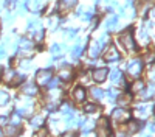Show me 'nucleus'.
<instances>
[{"instance_id":"f257e3e1","label":"nucleus","mask_w":155,"mask_h":137,"mask_svg":"<svg viewBox=\"0 0 155 137\" xmlns=\"http://www.w3.org/2000/svg\"><path fill=\"white\" fill-rule=\"evenodd\" d=\"M107 39H109L107 36H101L99 39H96L95 42L90 44V47H88V56H90V58H96V56L102 52V48L106 47Z\"/></svg>"},{"instance_id":"f03ea898","label":"nucleus","mask_w":155,"mask_h":137,"mask_svg":"<svg viewBox=\"0 0 155 137\" xmlns=\"http://www.w3.org/2000/svg\"><path fill=\"white\" fill-rule=\"evenodd\" d=\"M2 80H3L6 84L16 86V84H20V83L23 81V77H22V75H17L12 69H5L3 73H2Z\"/></svg>"},{"instance_id":"7ed1b4c3","label":"nucleus","mask_w":155,"mask_h":137,"mask_svg":"<svg viewBox=\"0 0 155 137\" xmlns=\"http://www.w3.org/2000/svg\"><path fill=\"white\" fill-rule=\"evenodd\" d=\"M120 41H121V44L124 45V48H126V50H129V52H135L137 45H135V39H134L132 30H126L124 33H121Z\"/></svg>"},{"instance_id":"20e7f679","label":"nucleus","mask_w":155,"mask_h":137,"mask_svg":"<svg viewBox=\"0 0 155 137\" xmlns=\"http://www.w3.org/2000/svg\"><path fill=\"white\" fill-rule=\"evenodd\" d=\"M141 72H143V61H141V59L130 61V64L127 66V73L130 75V77L137 78V77H140Z\"/></svg>"},{"instance_id":"39448f33","label":"nucleus","mask_w":155,"mask_h":137,"mask_svg":"<svg viewBox=\"0 0 155 137\" xmlns=\"http://www.w3.org/2000/svg\"><path fill=\"white\" fill-rule=\"evenodd\" d=\"M51 77H53V73H51L50 69H44V70H39L36 73V83L39 86H47L50 81H51Z\"/></svg>"},{"instance_id":"423d86ee","label":"nucleus","mask_w":155,"mask_h":137,"mask_svg":"<svg viewBox=\"0 0 155 137\" xmlns=\"http://www.w3.org/2000/svg\"><path fill=\"white\" fill-rule=\"evenodd\" d=\"M19 53L23 56H28L33 53V41L27 39V37H22L19 41Z\"/></svg>"},{"instance_id":"0eeeda50","label":"nucleus","mask_w":155,"mask_h":137,"mask_svg":"<svg viewBox=\"0 0 155 137\" xmlns=\"http://www.w3.org/2000/svg\"><path fill=\"white\" fill-rule=\"evenodd\" d=\"M152 111H153L152 104H141V106H138L135 109V115L138 118H141V120H144V118H147L152 114Z\"/></svg>"},{"instance_id":"6e6552de","label":"nucleus","mask_w":155,"mask_h":137,"mask_svg":"<svg viewBox=\"0 0 155 137\" xmlns=\"http://www.w3.org/2000/svg\"><path fill=\"white\" fill-rule=\"evenodd\" d=\"M112 118L115 122H127L129 118H130V112L123 109V108H118V109H115L112 112Z\"/></svg>"},{"instance_id":"1a4fd4ad","label":"nucleus","mask_w":155,"mask_h":137,"mask_svg":"<svg viewBox=\"0 0 155 137\" xmlns=\"http://www.w3.org/2000/svg\"><path fill=\"white\" fill-rule=\"evenodd\" d=\"M61 95H62V92H61L59 89H53V87L50 89V92H48V101H50V103H48V108H50V109L54 108V104L59 101Z\"/></svg>"},{"instance_id":"9d476101","label":"nucleus","mask_w":155,"mask_h":137,"mask_svg":"<svg viewBox=\"0 0 155 137\" xmlns=\"http://www.w3.org/2000/svg\"><path fill=\"white\" fill-rule=\"evenodd\" d=\"M104 59H106V61H118V59H120V52L116 50L115 45H110V47L106 50Z\"/></svg>"},{"instance_id":"9b49d317","label":"nucleus","mask_w":155,"mask_h":137,"mask_svg":"<svg viewBox=\"0 0 155 137\" xmlns=\"http://www.w3.org/2000/svg\"><path fill=\"white\" fill-rule=\"evenodd\" d=\"M22 92H23L25 95L33 97V95L37 94V86H36L34 83H27V84H23V86H22Z\"/></svg>"},{"instance_id":"f8f14e48","label":"nucleus","mask_w":155,"mask_h":137,"mask_svg":"<svg viewBox=\"0 0 155 137\" xmlns=\"http://www.w3.org/2000/svg\"><path fill=\"white\" fill-rule=\"evenodd\" d=\"M73 78V72L70 67H62L59 70V80L61 81H70Z\"/></svg>"},{"instance_id":"ddd939ff","label":"nucleus","mask_w":155,"mask_h":137,"mask_svg":"<svg viewBox=\"0 0 155 137\" xmlns=\"http://www.w3.org/2000/svg\"><path fill=\"white\" fill-rule=\"evenodd\" d=\"M19 132H20V126L19 125H14V123L8 125V126L5 128V135L6 137H16Z\"/></svg>"},{"instance_id":"4468645a","label":"nucleus","mask_w":155,"mask_h":137,"mask_svg":"<svg viewBox=\"0 0 155 137\" xmlns=\"http://www.w3.org/2000/svg\"><path fill=\"white\" fill-rule=\"evenodd\" d=\"M107 78V69H96L93 72V80L98 81V83H102Z\"/></svg>"},{"instance_id":"2eb2a0df","label":"nucleus","mask_w":155,"mask_h":137,"mask_svg":"<svg viewBox=\"0 0 155 137\" xmlns=\"http://www.w3.org/2000/svg\"><path fill=\"white\" fill-rule=\"evenodd\" d=\"M73 98L76 100L78 103H82L84 100H85V91L82 89V87H74V91H73Z\"/></svg>"},{"instance_id":"dca6fc26","label":"nucleus","mask_w":155,"mask_h":137,"mask_svg":"<svg viewBox=\"0 0 155 137\" xmlns=\"http://www.w3.org/2000/svg\"><path fill=\"white\" fill-rule=\"evenodd\" d=\"M78 3V0H59V9L61 11H68Z\"/></svg>"},{"instance_id":"f3484780","label":"nucleus","mask_w":155,"mask_h":137,"mask_svg":"<svg viewBox=\"0 0 155 137\" xmlns=\"http://www.w3.org/2000/svg\"><path fill=\"white\" fill-rule=\"evenodd\" d=\"M98 125H99L98 128H99L101 135H102V137H107V135H109V122H107V118H101Z\"/></svg>"},{"instance_id":"a211bd4d","label":"nucleus","mask_w":155,"mask_h":137,"mask_svg":"<svg viewBox=\"0 0 155 137\" xmlns=\"http://www.w3.org/2000/svg\"><path fill=\"white\" fill-rule=\"evenodd\" d=\"M110 80L115 83V84H123L124 83V78H123V73L120 70H112V77Z\"/></svg>"},{"instance_id":"6ab92c4d","label":"nucleus","mask_w":155,"mask_h":137,"mask_svg":"<svg viewBox=\"0 0 155 137\" xmlns=\"http://www.w3.org/2000/svg\"><path fill=\"white\" fill-rule=\"evenodd\" d=\"M27 6L31 9V11H39V9H41L42 8V0H28V2H27Z\"/></svg>"},{"instance_id":"aec40b11","label":"nucleus","mask_w":155,"mask_h":137,"mask_svg":"<svg viewBox=\"0 0 155 137\" xmlns=\"http://www.w3.org/2000/svg\"><path fill=\"white\" fill-rule=\"evenodd\" d=\"M82 50H84V44L82 42H79V44H76L74 47H73V50H71V56L76 59V58H79L81 55H82Z\"/></svg>"},{"instance_id":"412c9836","label":"nucleus","mask_w":155,"mask_h":137,"mask_svg":"<svg viewBox=\"0 0 155 137\" xmlns=\"http://www.w3.org/2000/svg\"><path fill=\"white\" fill-rule=\"evenodd\" d=\"M116 23H118V17H116V16H110V17L107 19V22H106V28H107L109 31H112V30H115Z\"/></svg>"},{"instance_id":"4be33fe9","label":"nucleus","mask_w":155,"mask_h":137,"mask_svg":"<svg viewBox=\"0 0 155 137\" xmlns=\"http://www.w3.org/2000/svg\"><path fill=\"white\" fill-rule=\"evenodd\" d=\"M30 123H31L33 128H41L42 125H44V115H34Z\"/></svg>"},{"instance_id":"5701e85b","label":"nucleus","mask_w":155,"mask_h":137,"mask_svg":"<svg viewBox=\"0 0 155 137\" xmlns=\"http://www.w3.org/2000/svg\"><path fill=\"white\" fill-rule=\"evenodd\" d=\"M140 94H141V98H143V100H147V98H150L155 94V87H147V89L143 87V91H141Z\"/></svg>"},{"instance_id":"b1692460","label":"nucleus","mask_w":155,"mask_h":137,"mask_svg":"<svg viewBox=\"0 0 155 137\" xmlns=\"http://www.w3.org/2000/svg\"><path fill=\"white\" fill-rule=\"evenodd\" d=\"M141 129V123L140 122H130L129 123V126H127V132L129 134H132V132H137Z\"/></svg>"},{"instance_id":"393cba45","label":"nucleus","mask_w":155,"mask_h":137,"mask_svg":"<svg viewBox=\"0 0 155 137\" xmlns=\"http://www.w3.org/2000/svg\"><path fill=\"white\" fill-rule=\"evenodd\" d=\"M28 31H34V30H39L41 28V22H39L37 19H31L30 22H28Z\"/></svg>"},{"instance_id":"a878e982","label":"nucleus","mask_w":155,"mask_h":137,"mask_svg":"<svg viewBox=\"0 0 155 137\" xmlns=\"http://www.w3.org/2000/svg\"><path fill=\"white\" fill-rule=\"evenodd\" d=\"M138 36H140V45H146L147 42H149V36H147V33L144 31V30H141L140 33H138Z\"/></svg>"},{"instance_id":"bb28decb","label":"nucleus","mask_w":155,"mask_h":137,"mask_svg":"<svg viewBox=\"0 0 155 137\" xmlns=\"http://www.w3.org/2000/svg\"><path fill=\"white\" fill-rule=\"evenodd\" d=\"M9 101V94L5 91H0V106H5Z\"/></svg>"},{"instance_id":"cd10ccee","label":"nucleus","mask_w":155,"mask_h":137,"mask_svg":"<svg viewBox=\"0 0 155 137\" xmlns=\"http://www.w3.org/2000/svg\"><path fill=\"white\" fill-rule=\"evenodd\" d=\"M51 55H53L54 58L61 56V55H62V47H61L59 44H54L53 47H51Z\"/></svg>"},{"instance_id":"c85d7f7f","label":"nucleus","mask_w":155,"mask_h":137,"mask_svg":"<svg viewBox=\"0 0 155 137\" xmlns=\"http://www.w3.org/2000/svg\"><path fill=\"white\" fill-rule=\"evenodd\" d=\"M118 103H120L121 106L129 104V103H130V97H129V95H120V97H118Z\"/></svg>"},{"instance_id":"c756f323","label":"nucleus","mask_w":155,"mask_h":137,"mask_svg":"<svg viewBox=\"0 0 155 137\" xmlns=\"http://www.w3.org/2000/svg\"><path fill=\"white\" fill-rule=\"evenodd\" d=\"M143 87H144V84L141 83V81H135L132 84V91L134 92H141V91H143Z\"/></svg>"},{"instance_id":"7c9ffc66","label":"nucleus","mask_w":155,"mask_h":137,"mask_svg":"<svg viewBox=\"0 0 155 137\" xmlns=\"http://www.w3.org/2000/svg\"><path fill=\"white\" fill-rule=\"evenodd\" d=\"M92 95L95 98H102L104 97V92H102V89H98V87H95V89H92Z\"/></svg>"},{"instance_id":"2f4dec72","label":"nucleus","mask_w":155,"mask_h":137,"mask_svg":"<svg viewBox=\"0 0 155 137\" xmlns=\"http://www.w3.org/2000/svg\"><path fill=\"white\" fill-rule=\"evenodd\" d=\"M144 61L147 62V64H152V62L155 61V52H150V53H147V55L144 56Z\"/></svg>"},{"instance_id":"473e14b6","label":"nucleus","mask_w":155,"mask_h":137,"mask_svg":"<svg viewBox=\"0 0 155 137\" xmlns=\"http://www.w3.org/2000/svg\"><path fill=\"white\" fill-rule=\"evenodd\" d=\"M99 111V106H96V104H87L85 106V112H90V114H92V112H98Z\"/></svg>"},{"instance_id":"72a5a7b5","label":"nucleus","mask_w":155,"mask_h":137,"mask_svg":"<svg viewBox=\"0 0 155 137\" xmlns=\"http://www.w3.org/2000/svg\"><path fill=\"white\" fill-rule=\"evenodd\" d=\"M82 125H84V126H82V129H84L85 132H88L90 129L93 128V125H95V123H93V122H85V123H82Z\"/></svg>"},{"instance_id":"f704fd0d","label":"nucleus","mask_w":155,"mask_h":137,"mask_svg":"<svg viewBox=\"0 0 155 137\" xmlns=\"http://www.w3.org/2000/svg\"><path fill=\"white\" fill-rule=\"evenodd\" d=\"M61 111L64 112V114H67V115H68V114H71V108H70L68 104H62V108H61Z\"/></svg>"},{"instance_id":"c9c22d12","label":"nucleus","mask_w":155,"mask_h":137,"mask_svg":"<svg viewBox=\"0 0 155 137\" xmlns=\"http://www.w3.org/2000/svg\"><path fill=\"white\" fill-rule=\"evenodd\" d=\"M107 95H109V98H110V100H113L115 97H118V89H110Z\"/></svg>"},{"instance_id":"e433bc0d","label":"nucleus","mask_w":155,"mask_h":137,"mask_svg":"<svg viewBox=\"0 0 155 137\" xmlns=\"http://www.w3.org/2000/svg\"><path fill=\"white\" fill-rule=\"evenodd\" d=\"M20 67H22V69H25V70H27V69H31L30 61H22V62H20Z\"/></svg>"},{"instance_id":"4c0bfd02","label":"nucleus","mask_w":155,"mask_h":137,"mask_svg":"<svg viewBox=\"0 0 155 137\" xmlns=\"http://www.w3.org/2000/svg\"><path fill=\"white\" fill-rule=\"evenodd\" d=\"M149 78H150V81H155V67L149 72Z\"/></svg>"},{"instance_id":"58836bf2","label":"nucleus","mask_w":155,"mask_h":137,"mask_svg":"<svg viewBox=\"0 0 155 137\" xmlns=\"http://www.w3.org/2000/svg\"><path fill=\"white\" fill-rule=\"evenodd\" d=\"M16 3H17V0H6V5L8 6H14Z\"/></svg>"},{"instance_id":"ea45409f","label":"nucleus","mask_w":155,"mask_h":137,"mask_svg":"<svg viewBox=\"0 0 155 137\" xmlns=\"http://www.w3.org/2000/svg\"><path fill=\"white\" fill-rule=\"evenodd\" d=\"M5 56V47L3 45H0V59H2Z\"/></svg>"},{"instance_id":"a19ab883","label":"nucleus","mask_w":155,"mask_h":137,"mask_svg":"<svg viewBox=\"0 0 155 137\" xmlns=\"http://www.w3.org/2000/svg\"><path fill=\"white\" fill-rule=\"evenodd\" d=\"M6 122H8L6 117H0V125H6Z\"/></svg>"},{"instance_id":"79ce46f5","label":"nucleus","mask_w":155,"mask_h":137,"mask_svg":"<svg viewBox=\"0 0 155 137\" xmlns=\"http://www.w3.org/2000/svg\"><path fill=\"white\" fill-rule=\"evenodd\" d=\"M149 131L150 132H155V123H150L149 125Z\"/></svg>"},{"instance_id":"37998d69","label":"nucleus","mask_w":155,"mask_h":137,"mask_svg":"<svg viewBox=\"0 0 155 137\" xmlns=\"http://www.w3.org/2000/svg\"><path fill=\"white\" fill-rule=\"evenodd\" d=\"M45 135H47V132H45V131H41V132H39L36 137H45Z\"/></svg>"},{"instance_id":"c03bdc74","label":"nucleus","mask_w":155,"mask_h":137,"mask_svg":"<svg viewBox=\"0 0 155 137\" xmlns=\"http://www.w3.org/2000/svg\"><path fill=\"white\" fill-rule=\"evenodd\" d=\"M82 137H96V135H95V134H88V132H85Z\"/></svg>"},{"instance_id":"a18cd8bd","label":"nucleus","mask_w":155,"mask_h":137,"mask_svg":"<svg viewBox=\"0 0 155 137\" xmlns=\"http://www.w3.org/2000/svg\"><path fill=\"white\" fill-rule=\"evenodd\" d=\"M64 137H74V135H73V134H65Z\"/></svg>"},{"instance_id":"49530a36","label":"nucleus","mask_w":155,"mask_h":137,"mask_svg":"<svg viewBox=\"0 0 155 137\" xmlns=\"http://www.w3.org/2000/svg\"><path fill=\"white\" fill-rule=\"evenodd\" d=\"M150 14H152V16H153V17H155V8H153V9H152V12H150Z\"/></svg>"},{"instance_id":"de8ad7c7","label":"nucleus","mask_w":155,"mask_h":137,"mask_svg":"<svg viewBox=\"0 0 155 137\" xmlns=\"http://www.w3.org/2000/svg\"><path fill=\"white\" fill-rule=\"evenodd\" d=\"M0 137H3V132H2V129H0Z\"/></svg>"}]
</instances>
